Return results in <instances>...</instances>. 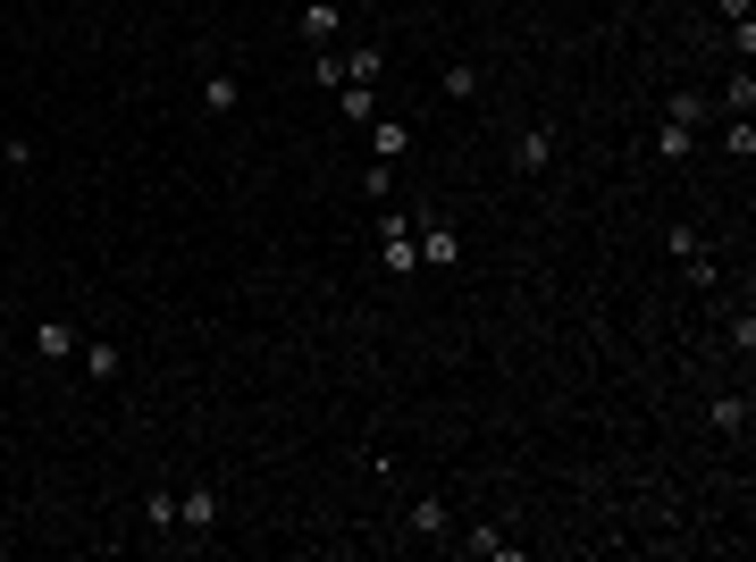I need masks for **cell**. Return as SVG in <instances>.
<instances>
[{"label": "cell", "mask_w": 756, "mask_h": 562, "mask_svg": "<svg viewBox=\"0 0 756 562\" xmlns=\"http://www.w3.org/2000/svg\"><path fill=\"white\" fill-rule=\"evenodd\" d=\"M664 252L680 261V278H689V285H715V252H706V235H698L689 219H673V235H664Z\"/></svg>", "instance_id": "obj_1"}, {"label": "cell", "mask_w": 756, "mask_h": 562, "mask_svg": "<svg viewBox=\"0 0 756 562\" xmlns=\"http://www.w3.org/2000/svg\"><path fill=\"white\" fill-rule=\"evenodd\" d=\"M378 261L396 269V278L420 269V244H412V227H404V210H378Z\"/></svg>", "instance_id": "obj_2"}, {"label": "cell", "mask_w": 756, "mask_h": 562, "mask_svg": "<svg viewBox=\"0 0 756 562\" xmlns=\"http://www.w3.org/2000/svg\"><path fill=\"white\" fill-rule=\"evenodd\" d=\"M219 488H193V495H177V529H186V538H219Z\"/></svg>", "instance_id": "obj_3"}, {"label": "cell", "mask_w": 756, "mask_h": 562, "mask_svg": "<svg viewBox=\"0 0 756 562\" xmlns=\"http://www.w3.org/2000/svg\"><path fill=\"white\" fill-rule=\"evenodd\" d=\"M412 244H420V269H454V261H462V244H454V227L437 219V210L420 219V235H412Z\"/></svg>", "instance_id": "obj_4"}, {"label": "cell", "mask_w": 756, "mask_h": 562, "mask_svg": "<svg viewBox=\"0 0 756 562\" xmlns=\"http://www.w3.org/2000/svg\"><path fill=\"white\" fill-rule=\"evenodd\" d=\"M404 529H412V538H454V504L446 495H412V504H404Z\"/></svg>", "instance_id": "obj_5"}, {"label": "cell", "mask_w": 756, "mask_h": 562, "mask_svg": "<svg viewBox=\"0 0 756 562\" xmlns=\"http://www.w3.org/2000/svg\"><path fill=\"white\" fill-rule=\"evenodd\" d=\"M76 353H84V378H93V387H118V370H127V353H118L110 337H76Z\"/></svg>", "instance_id": "obj_6"}, {"label": "cell", "mask_w": 756, "mask_h": 562, "mask_svg": "<svg viewBox=\"0 0 756 562\" xmlns=\"http://www.w3.org/2000/svg\"><path fill=\"white\" fill-rule=\"evenodd\" d=\"M202 110H210V118H236V110H245V84H236V68H210V76H202Z\"/></svg>", "instance_id": "obj_7"}, {"label": "cell", "mask_w": 756, "mask_h": 562, "mask_svg": "<svg viewBox=\"0 0 756 562\" xmlns=\"http://www.w3.org/2000/svg\"><path fill=\"white\" fill-rule=\"evenodd\" d=\"M513 169H521V177H547L555 169V127H529L521 143H513Z\"/></svg>", "instance_id": "obj_8"}, {"label": "cell", "mask_w": 756, "mask_h": 562, "mask_svg": "<svg viewBox=\"0 0 756 562\" xmlns=\"http://www.w3.org/2000/svg\"><path fill=\"white\" fill-rule=\"evenodd\" d=\"M302 42H311V51H337V0H302Z\"/></svg>", "instance_id": "obj_9"}, {"label": "cell", "mask_w": 756, "mask_h": 562, "mask_svg": "<svg viewBox=\"0 0 756 562\" xmlns=\"http://www.w3.org/2000/svg\"><path fill=\"white\" fill-rule=\"evenodd\" d=\"M345 59V84H378V76H387V51H378V42H354V51H337Z\"/></svg>", "instance_id": "obj_10"}, {"label": "cell", "mask_w": 756, "mask_h": 562, "mask_svg": "<svg viewBox=\"0 0 756 562\" xmlns=\"http://www.w3.org/2000/svg\"><path fill=\"white\" fill-rule=\"evenodd\" d=\"M76 353V328L68 319H34V361H68Z\"/></svg>", "instance_id": "obj_11"}, {"label": "cell", "mask_w": 756, "mask_h": 562, "mask_svg": "<svg viewBox=\"0 0 756 562\" xmlns=\"http://www.w3.org/2000/svg\"><path fill=\"white\" fill-rule=\"evenodd\" d=\"M337 118L345 127H370L378 118V84H337Z\"/></svg>", "instance_id": "obj_12"}, {"label": "cell", "mask_w": 756, "mask_h": 562, "mask_svg": "<svg viewBox=\"0 0 756 562\" xmlns=\"http://www.w3.org/2000/svg\"><path fill=\"white\" fill-rule=\"evenodd\" d=\"M404 151H412V134L396 118H370V160H404Z\"/></svg>", "instance_id": "obj_13"}, {"label": "cell", "mask_w": 756, "mask_h": 562, "mask_svg": "<svg viewBox=\"0 0 756 562\" xmlns=\"http://www.w3.org/2000/svg\"><path fill=\"white\" fill-rule=\"evenodd\" d=\"M689 151H698V127L664 118V127H656V160H689Z\"/></svg>", "instance_id": "obj_14"}, {"label": "cell", "mask_w": 756, "mask_h": 562, "mask_svg": "<svg viewBox=\"0 0 756 562\" xmlns=\"http://www.w3.org/2000/svg\"><path fill=\"white\" fill-rule=\"evenodd\" d=\"M715 143H723V160H756V127H748V118H723Z\"/></svg>", "instance_id": "obj_15"}, {"label": "cell", "mask_w": 756, "mask_h": 562, "mask_svg": "<svg viewBox=\"0 0 756 562\" xmlns=\"http://www.w3.org/2000/svg\"><path fill=\"white\" fill-rule=\"evenodd\" d=\"M143 529H151V538H169V529H177V495H169V488L143 495Z\"/></svg>", "instance_id": "obj_16"}, {"label": "cell", "mask_w": 756, "mask_h": 562, "mask_svg": "<svg viewBox=\"0 0 756 562\" xmlns=\"http://www.w3.org/2000/svg\"><path fill=\"white\" fill-rule=\"evenodd\" d=\"M462 545H471V554H488V562H521V545H513L505 529H471Z\"/></svg>", "instance_id": "obj_17"}, {"label": "cell", "mask_w": 756, "mask_h": 562, "mask_svg": "<svg viewBox=\"0 0 756 562\" xmlns=\"http://www.w3.org/2000/svg\"><path fill=\"white\" fill-rule=\"evenodd\" d=\"M706 420H715L723 436H748V403H739V394H715V412H706Z\"/></svg>", "instance_id": "obj_18"}, {"label": "cell", "mask_w": 756, "mask_h": 562, "mask_svg": "<svg viewBox=\"0 0 756 562\" xmlns=\"http://www.w3.org/2000/svg\"><path fill=\"white\" fill-rule=\"evenodd\" d=\"M723 110H732V118H748V110H756V76H748V68L723 84Z\"/></svg>", "instance_id": "obj_19"}, {"label": "cell", "mask_w": 756, "mask_h": 562, "mask_svg": "<svg viewBox=\"0 0 756 562\" xmlns=\"http://www.w3.org/2000/svg\"><path fill=\"white\" fill-rule=\"evenodd\" d=\"M361 193H370V202H387V193H396V160H370V169H361Z\"/></svg>", "instance_id": "obj_20"}, {"label": "cell", "mask_w": 756, "mask_h": 562, "mask_svg": "<svg viewBox=\"0 0 756 562\" xmlns=\"http://www.w3.org/2000/svg\"><path fill=\"white\" fill-rule=\"evenodd\" d=\"M437 93H446V101H471L479 93V68H446V76H437Z\"/></svg>", "instance_id": "obj_21"}, {"label": "cell", "mask_w": 756, "mask_h": 562, "mask_svg": "<svg viewBox=\"0 0 756 562\" xmlns=\"http://www.w3.org/2000/svg\"><path fill=\"white\" fill-rule=\"evenodd\" d=\"M311 84H320V93H337V84H345V59H337V51H311Z\"/></svg>", "instance_id": "obj_22"}, {"label": "cell", "mask_w": 756, "mask_h": 562, "mask_svg": "<svg viewBox=\"0 0 756 562\" xmlns=\"http://www.w3.org/2000/svg\"><path fill=\"white\" fill-rule=\"evenodd\" d=\"M664 118H680V127H698V118H706V93H689V84H680V93H673V110H664Z\"/></svg>", "instance_id": "obj_23"}, {"label": "cell", "mask_w": 756, "mask_h": 562, "mask_svg": "<svg viewBox=\"0 0 756 562\" xmlns=\"http://www.w3.org/2000/svg\"><path fill=\"white\" fill-rule=\"evenodd\" d=\"M0 160H9V169H34V143H18V134L0 127Z\"/></svg>", "instance_id": "obj_24"}, {"label": "cell", "mask_w": 756, "mask_h": 562, "mask_svg": "<svg viewBox=\"0 0 756 562\" xmlns=\"http://www.w3.org/2000/svg\"><path fill=\"white\" fill-rule=\"evenodd\" d=\"M715 9H723L732 26H739V18H756V0H715Z\"/></svg>", "instance_id": "obj_25"}]
</instances>
